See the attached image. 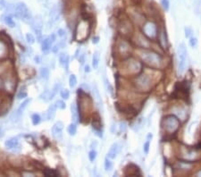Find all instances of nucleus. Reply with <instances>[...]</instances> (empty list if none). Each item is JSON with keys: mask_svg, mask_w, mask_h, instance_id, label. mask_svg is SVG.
Returning a JSON list of instances; mask_svg holds the SVG:
<instances>
[{"mask_svg": "<svg viewBox=\"0 0 201 177\" xmlns=\"http://www.w3.org/2000/svg\"><path fill=\"white\" fill-rule=\"evenodd\" d=\"M56 35L55 34H51L50 36H48L47 39H45L42 42V46H41V50L44 54H48L52 47V44L56 41Z\"/></svg>", "mask_w": 201, "mask_h": 177, "instance_id": "nucleus-8", "label": "nucleus"}, {"mask_svg": "<svg viewBox=\"0 0 201 177\" xmlns=\"http://www.w3.org/2000/svg\"><path fill=\"white\" fill-rule=\"evenodd\" d=\"M7 6H8L7 3L5 1V0H0V10L4 11L7 8Z\"/></svg>", "mask_w": 201, "mask_h": 177, "instance_id": "nucleus-36", "label": "nucleus"}, {"mask_svg": "<svg viewBox=\"0 0 201 177\" xmlns=\"http://www.w3.org/2000/svg\"><path fill=\"white\" fill-rule=\"evenodd\" d=\"M59 63L62 66H63V67H67L69 64V56L63 52L61 53L59 55Z\"/></svg>", "mask_w": 201, "mask_h": 177, "instance_id": "nucleus-19", "label": "nucleus"}, {"mask_svg": "<svg viewBox=\"0 0 201 177\" xmlns=\"http://www.w3.org/2000/svg\"><path fill=\"white\" fill-rule=\"evenodd\" d=\"M120 151H121V145L119 143H114L111 146L109 151L107 152V158L110 159H115L117 157V155L120 153Z\"/></svg>", "mask_w": 201, "mask_h": 177, "instance_id": "nucleus-13", "label": "nucleus"}, {"mask_svg": "<svg viewBox=\"0 0 201 177\" xmlns=\"http://www.w3.org/2000/svg\"><path fill=\"white\" fill-rule=\"evenodd\" d=\"M63 123L61 121L56 122L52 127V135L56 140H61L63 137Z\"/></svg>", "mask_w": 201, "mask_h": 177, "instance_id": "nucleus-9", "label": "nucleus"}, {"mask_svg": "<svg viewBox=\"0 0 201 177\" xmlns=\"http://www.w3.org/2000/svg\"><path fill=\"white\" fill-rule=\"evenodd\" d=\"M61 97L63 99H68L70 97V92L68 90H66V88H63V90L61 91Z\"/></svg>", "mask_w": 201, "mask_h": 177, "instance_id": "nucleus-30", "label": "nucleus"}, {"mask_svg": "<svg viewBox=\"0 0 201 177\" xmlns=\"http://www.w3.org/2000/svg\"><path fill=\"white\" fill-rule=\"evenodd\" d=\"M59 48H60V45H56L54 48H52V51L54 52V53H57L58 52V49H59Z\"/></svg>", "mask_w": 201, "mask_h": 177, "instance_id": "nucleus-42", "label": "nucleus"}, {"mask_svg": "<svg viewBox=\"0 0 201 177\" xmlns=\"http://www.w3.org/2000/svg\"><path fill=\"white\" fill-rule=\"evenodd\" d=\"M14 14L17 18L22 20L25 23H29V21H32L31 11L29 10L28 6L22 2L18 3L14 6Z\"/></svg>", "mask_w": 201, "mask_h": 177, "instance_id": "nucleus-3", "label": "nucleus"}, {"mask_svg": "<svg viewBox=\"0 0 201 177\" xmlns=\"http://www.w3.org/2000/svg\"><path fill=\"white\" fill-rule=\"evenodd\" d=\"M2 20L4 21V23L6 25H8L11 28H14L15 26V23H14V19H13V17L11 15H3L2 16Z\"/></svg>", "mask_w": 201, "mask_h": 177, "instance_id": "nucleus-20", "label": "nucleus"}, {"mask_svg": "<svg viewBox=\"0 0 201 177\" xmlns=\"http://www.w3.org/2000/svg\"><path fill=\"white\" fill-rule=\"evenodd\" d=\"M60 88H61V85H60L59 83H56V84H55L54 88H52L51 91H50V94H49V99L54 98V97L56 95V93H57L58 90H60Z\"/></svg>", "mask_w": 201, "mask_h": 177, "instance_id": "nucleus-24", "label": "nucleus"}, {"mask_svg": "<svg viewBox=\"0 0 201 177\" xmlns=\"http://www.w3.org/2000/svg\"><path fill=\"white\" fill-rule=\"evenodd\" d=\"M191 34H192V29L190 28V27H186L185 28V36H186V38H190Z\"/></svg>", "mask_w": 201, "mask_h": 177, "instance_id": "nucleus-38", "label": "nucleus"}, {"mask_svg": "<svg viewBox=\"0 0 201 177\" xmlns=\"http://www.w3.org/2000/svg\"><path fill=\"white\" fill-rule=\"evenodd\" d=\"M31 26L38 37V41H40L41 36H42V28H43V20L40 15H37L34 19H32Z\"/></svg>", "mask_w": 201, "mask_h": 177, "instance_id": "nucleus-6", "label": "nucleus"}, {"mask_svg": "<svg viewBox=\"0 0 201 177\" xmlns=\"http://www.w3.org/2000/svg\"><path fill=\"white\" fill-rule=\"evenodd\" d=\"M173 111H174V114L177 116L178 118H180L182 121H184L186 119L187 111L184 108H182V107H175V108H173Z\"/></svg>", "mask_w": 201, "mask_h": 177, "instance_id": "nucleus-17", "label": "nucleus"}, {"mask_svg": "<svg viewBox=\"0 0 201 177\" xmlns=\"http://www.w3.org/2000/svg\"><path fill=\"white\" fill-rule=\"evenodd\" d=\"M189 42H190V46L192 49L197 48V39L196 37H190Z\"/></svg>", "mask_w": 201, "mask_h": 177, "instance_id": "nucleus-29", "label": "nucleus"}, {"mask_svg": "<svg viewBox=\"0 0 201 177\" xmlns=\"http://www.w3.org/2000/svg\"><path fill=\"white\" fill-rule=\"evenodd\" d=\"M60 14H61V10H60L59 6H53L49 13V23L56 24L60 18Z\"/></svg>", "mask_w": 201, "mask_h": 177, "instance_id": "nucleus-12", "label": "nucleus"}, {"mask_svg": "<svg viewBox=\"0 0 201 177\" xmlns=\"http://www.w3.org/2000/svg\"><path fill=\"white\" fill-rule=\"evenodd\" d=\"M92 42H93V43H95V44H96V43H98V37H97V38H95V39H93V40H92Z\"/></svg>", "mask_w": 201, "mask_h": 177, "instance_id": "nucleus-47", "label": "nucleus"}, {"mask_svg": "<svg viewBox=\"0 0 201 177\" xmlns=\"http://www.w3.org/2000/svg\"><path fill=\"white\" fill-rule=\"evenodd\" d=\"M143 33L149 39H155L158 36V28L153 21H148L143 26Z\"/></svg>", "mask_w": 201, "mask_h": 177, "instance_id": "nucleus-7", "label": "nucleus"}, {"mask_svg": "<svg viewBox=\"0 0 201 177\" xmlns=\"http://www.w3.org/2000/svg\"><path fill=\"white\" fill-rule=\"evenodd\" d=\"M77 84V78L74 74H72L70 75L69 77V85L71 88H74Z\"/></svg>", "mask_w": 201, "mask_h": 177, "instance_id": "nucleus-28", "label": "nucleus"}, {"mask_svg": "<svg viewBox=\"0 0 201 177\" xmlns=\"http://www.w3.org/2000/svg\"><path fill=\"white\" fill-rule=\"evenodd\" d=\"M85 72L86 73H89V72H91V69H89V66L88 65H86L85 66Z\"/></svg>", "mask_w": 201, "mask_h": 177, "instance_id": "nucleus-46", "label": "nucleus"}, {"mask_svg": "<svg viewBox=\"0 0 201 177\" xmlns=\"http://www.w3.org/2000/svg\"><path fill=\"white\" fill-rule=\"evenodd\" d=\"M149 146H150V141L147 140V141L144 143L143 145V151L146 155L148 154V151H149Z\"/></svg>", "mask_w": 201, "mask_h": 177, "instance_id": "nucleus-34", "label": "nucleus"}, {"mask_svg": "<svg viewBox=\"0 0 201 177\" xmlns=\"http://www.w3.org/2000/svg\"><path fill=\"white\" fill-rule=\"evenodd\" d=\"M178 56V70L180 74H183L188 64V50L185 44L182 42L177 49Z\"/></svg>", "mask_w": 201, "mask_h": 177, "instance_id": "nucleus-1", "label": "nucleus"}, {"mask_svg": "<svg viewBox=\"0 0 201 177\" xmlns=\"http://www.w3.org/2000/svg\"><path fill=\"white\" fill-rule=\"evenodd\" d=\"M180 127L179 118L173 115L167 116L163 120V128L168 133H174Z\"/></svg>", "mask_w": 201, "mask_h": 177, "instance_id": "nucleus-4", "label": "nucleus"}, {"mask_svg": "<svg viewBox=\"0 0 201 177\" xmlns=\"http://www.w3.org/2000/svg\"><path fill=\"white\" fill-rule=\"evenodd\" d=\"M97 158V151L96 150H91L88 153V159L91 162H94L95 159Z\"/></svg>", "mask_w": 201, "mask_h": 177, "instance_id": "nucleus-32", "label": "nucleus"}, {"mask_svg": "<svg viewBox=\"0 0 201 177\" xmlns=\"http://www.w3.org/2000/svg\"><path fill=\"white\" fill-rule=\"evenodd\" d=\"M67 131H68V133L71 135V136H74L76 134V131H77V126H76V123H72L68 128H67Z\"/></svg>", "mask_w": 201, "mask_h": 177, "instance_id": "nucleus-23", "label": "nucleus"}, {"mask_svg": "<svg viewBox=\"0 0 201 177\" xmlns=\"http://www.w3.org/2000/svg\"><path fill=\"white\" fill-rule=\"evenodd\" d=\"M92 92H93V95H94V98H95L97 105L98 106V107L101 110H103V101H102L101 95L99 93V91H98V88L96 84H93V91H92Z\"/></svg>", "mask_w": 201, "mask_h": 177, "instance_id": "nucleus-15", "label": "nucleus"}, {"mask_svg": "<svg viewBox=\"0 0 201 177\" xmlns=\"http://www.w3.org/2000/svg\"><path fill=\"white\" fill-rule=\"evenodd\" d=\"M5 146H6V148L7 149L14 150V151L20 150V143H19L18 139L15 138V137L7 140V141L5 142Z\"/></svg>", "mask_w": 201, "mask_h": 177, "instance_id": "nucleus-14", "label": "nucleus"}, {"mask_svg": "<svg viewBox=\"0 0 201 177\" xmlns=\"http://www.w3.org/2000/svg\"><path fill=\"white\" fill-rule=\"evenodd\" d=\"M104 167H105V170L106 172H109V171H111L112 169H113V163H112V162L110 161V158H106L105 159Z\"/></svg>", "mask_w": 201, "mask_h": 177, "instance_id": "nucleus-26", "label": "nucleus"}, {"mask_svg": "<svg viewBox=\"0 0 201 177\" xmlns=\"http://www.w3.org/2000/svg\"><path fill=\"white\" fill-rule=\"evenodd\" d=\"M44 173L46 174L47 176H51V175H52V176H56V175H57V173H56V172H54V171H52V170H49V169L47 170V171H45Z\"/></svg>", "mask_w": 201, "mask_h": 177, "instance_id": "nucleus-39", "label": "nucleus"}, {"mask_svg": "<svg viewBox=\"0 0 201 177\" xmlns=\"http://www.w3.org/2000/svg\"><path fill=\"white\" fill-rule=\"evenodd\" d=\"M140 57L145 64L149 65L150 67L158 68L162 64V57L153 51H143L140 53Z\"/></svg>", "mask_w": 201, "mask_h": 177, "instance_id": "nucleus-2", "label": "nucleus"}, {"mask_svg": "<svg viewBox=\"0 0 201 177\" xmlns=\"http://www.w3.org/2000/svg\"><path fill=\"white\" fill-rule=\"evenodd\" d=\"M0 87H1V81H0Z\"/></svg>", "mask_w": 201, "mask_h": 177, "instance_id": "nucleus-49", "label": "nucleus"}, {"mask_svg": "<svg viewBox=\"0 0 201 177\" xmlns=\"http://www.w3.org/2000/svg\"><path fill=\"white\" fill-rule=\"evenodd\" d=\"M31 98H30V99H26L25 101H24V102H22V103L20 105V106L17 108V110L15 111V113L13 115L12 119H13V121H14V122H16V121H18V120L21 118V116H22V114H24V109L27 107L28 104H30V102H31Z\"/></svg>", "mask_w": 201, "mask_h": 177, "instance_id": "nucleus-10", "label": "nucleus"}, {"mask_svg": "<svg viewBox=\"0 0 201 177\" xmlns=\"http://www.w3.org/2000/svg\"><path fill=\"white\" fill-rule=\"evenodd\" d=\"M26 40L29 44H34L35 43V38L33 37V35L31 33H27L26 34Z\"/></svg>", "mask_w": 201, "mask_h": 177, "instance_id": "nucleus-33", "label": "nucleus"}, {"mask_svg": "<svg viewBox=\"0 0 201 177\" xmlns=\"http://www.w3.org/2000/svg\"><path fill=\"white\" fill-rule=\"evenodd\" d=\"M6 52V47L4 46V44L0 42V56H2Z\"/></svg>", "mask_w": 201, "mask_h": 177, "instance_id": "nucleus-40", "label": "nucleus"}, {"mask_svg": "<svg viewBox=\"0 0 201 177\" xmlns=\"http://www.w3.org/2000/svg\"><path fill=\"white\" fill-rule=\"evenodd\" d=\"M135 83H136V87L140 91H148L151 88V80L148 75H145V74L139 76L137 78Z\"/></svg>", "mask_w": 201, "mask_h": 177, "instance_id": "nucleus-5", "label": "nucleus"}, {"mask_svg": "<svg viewBox=\"0 0 201 177\" xmlns=\"http://www.w3.org/2000/svg\"><path fill=\"white\" fill-rule=\"evenodd\" d=\"M197 176H201V171H200V172H198V173H197Z\"/></svg>", "mask_w": 201, "mask_h": 177, "instance_id": "nucleus-48", "label": "nucleus"}, {"mask_svg": "<svg viewBox=\"0 0 201 177\" xmlns=\"http://www.w3.org/2000/svg\"><path fill=\"white\" fill-rule=\"evenodd\" d=\"M27 97V92H20L19 94H18V96H17V98H19V99H21V98H26Z\"/></svg>", "mask_w": 201, "mask_h": 177, "instance_id": "nucleus-41", "label": "nucleus"}, {"mask_svg": "<svg viewBox=\"0 0 201 177\" xmlns=\"http://www.w3.org/2000/svg\"><path fill=\"white\" fill-rule=\"evenodd\" d=\"M56 107H58L59 109H64L65 106H66L65 103H64L63 100H57L56 103Z\"/></svg>", "mask_w": 201, "mask_h": 177, "instance_id": "nucleus-35", "label": "nucleus"}, {"mask_svg": "<svg viewBox=\"0 0 201 177\" xmlns=\"http://www.w3.org/2000/svg\"><path fill=\"white\" fill-rule=\"evenodd\" d=\"M57 35H58L60 38L63 39V38L66 37V31H65L64 30H63V29H59V30L57 31Z\"/></svg>", "mask_w": 201, "mask_h": 177, "instance_id": "nucleus-37", "label": "nucleus"}, {"mask_svg": "<svg viewBox=\"0 0 201 177\" xmlns=\"http://www.w3.org/2000/svg\"><path fill=\"white\" fill-rule=\"evenodd\" d=\"M152 138H153V135H152V133H148V137H147V140H148V141H151V140H152Z\"/></svg>", "mask_w": 201, "mask_h": 177, "instance_id": "nucleus-45", "label": "nucleus"}, {"mask_svg": "<svg viewBox=\"0 0 201 177\" xmlns=\"http://www.w3.org/2000/svg\"><path fill=\"white\" fill-rule=\"evenodd\" d=\"M130 74H136V73H139L140 70H141V64L136 61V60H134V59H131L128 62L127 64V67H126Z\"/></svg>", "mask_w": 201, "mask_h": 177, "instance_id": "nucleus-11", "label": "nucleus"}, {"mask_svg": "<svg viewBox=\"0 0 201 177\" xmlns=\"http://www.w3.org/2000/svg\"><path fill=\"white\" fill-rule=\"evenodd\" d=\"M56 104H53L48 107L47 111V120L48 121L53 120L56 116Z\"/></svg>", "mask_w": 201, "mask_h": 177, "instance_id": "nucleus-18", "label": "nucleus"}, {"mask_svg": "<svg viewBox=\"0 0 201 177\" xmlns=\"http://www.w3.org/2000/svg\"><path fill=\"white\" fill-rule=\"evenodd\" d=\"M161 6L165 11H168L170 8V1L169 0H161Z\"/></svg>", "mask_w": 201, "mask_h": 177, "instance_id": "nucleus-31", "label": "nucleus"}, {"mask_svg": "<svg viewBox=\"0 0 201 177\" xmlns=\"http://www.w3.org/2000/svg\"><path fill=\"white\" fill-rule=\"evenodd\" d=\"M39 75L42 79L48 80L49 77V70L47 67H41L39 69Z\"/></svg>", "mask_w": 201, "mask_h": 177, "instance_id": "nucleus-22", "label": "nucleus"}, {"mask_svg": "<svg viewBox=\"0 0 201 177\" xmlns=\"http://www.w3.org/2000/svg\"><path fill=\"white\" fill-rule=\"evenodd\" d=\"M99 60H100V56L98 52H95L92 57V66L94 69H98L99 65Z\"/></svg>", "mask_w": 201, "mask_h": 177, "instance_id": "nucleus-21", "label": "nucleus"}, {"mask_svg": "<svg viewBox=\"0 0 201 177\" xmlns=\"http://www.w3.org/2000/svg\"><path fill=\"white\" fill-rule=\"evenodd\" d=\"M34 61H35L36 64H40V63H41V57L38 56H35Z\"/></svg>", "mask_w": 201, "mask_h": 177, "instance_id": "nucleus-43", "label": "nucleus"}, {"mask_svg": "<svg viewBox=\"0 0 201 177\" xmlns=\"http://www.w3.org/2000/svg\"><path fill=\"white\" fill-rule=\"evenodd\" d=\"M125 129H126V123H121V131H124Z\"/></svg>", "mask_w": 201, "mask_h": 177, "instance_id": "nucleus-44", "label": "nucleus"}, {"mask_svg": "<svg viewBox=\"0 0 201 177\" xmlns=\"http://www.w3.org/2000/svg\"><path fill=\"white\" fill-rule=\"evenodd\" d=\"M71 114H72V120L73 123H77L80 121L79 117V112H78V107L75 103H72L71 105Z\"/></svg>", "mask_w": 201, "mask_h": 177, "instance_id": "nucleus-16", "label": "nucleus"}, {"mask_svg": "<svg viewBox=\"0 0 201 177\" xmlns=\"http://www.w3.org/2000/svg\"><path fill=\"white\" fill-rule=\"evenodd\" d=\"M104 82H105V88H106V91L113 96L114 95V88H113V87H112V85L110 84V82H109V81L105 77L104 78Z\"/></svg>", "mask_w": 201, "mask_h": 177, "instance_id": "nucleus-25", "label": "nucleus"}, {"mask_svg": "<svg viewBox=\"0 0 201 177\" xmlns=\"http://www.w3.org/2000/svg\"><path fill=\"white\" fill-rule=\"evenodd\" d=\"M31 121H32L33 125H38L40 123V121H41L40 116L38 114H33L31 116Z\"/></svg>", "mask_w": 201, "mask_h": 177, "instance_id": "nucleus-27", "label": "nucleus"}]
</instances>
